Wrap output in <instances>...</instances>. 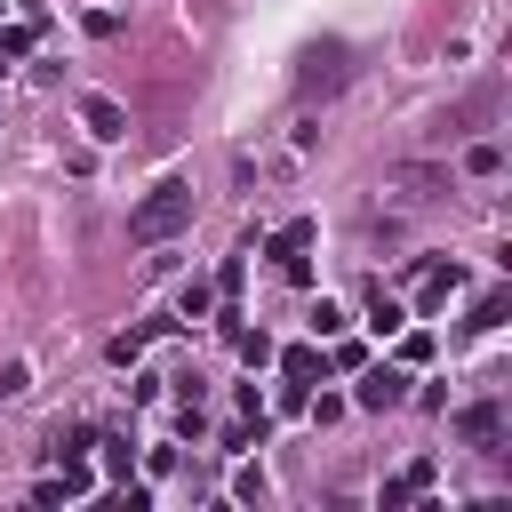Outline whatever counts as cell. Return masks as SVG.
I'll return each instance as SVG.
<instances>
[{"label": "cell", "mask_w": 512, "mask_h": 512, "mask_svg": "<svg viewBox=\"0 0 512 512\" xmlns=\"http://www.w3.org/2000/svg\"><path fill=\"white\" fill-rule=\"evenodd\" d=\"M312 336H344V304H312Z\"/></svg>", "instance_id": "16"}, {"label": "cell", "mask_w": 512, "mask_h": 512, "mask_svg": "<svg viewBox=\"0 0 512 512\" xmlns=\"http://www.w3.org/2000/svg\"><path fill=\"white\" fill-rule=\"evenodd\" d=\"M464 168H472V176H496V168H504V152H496V144H472V160H464Z\"/></svg>", "instance_id": "17"}, {"label": "cell", "mask_w": 512, "mask_h": 512, "mask_svg": "<svg viewBox=\"0 0 512 512\" xmlns=\"http://www.w3.org/2000/svg\"><path fill=\"white\" fill-rule=\"evenodd\" d=\"M88 448H96L88 424H56V432H48V456H56V464H64V456H88Z\"/></svg>", "instance_id": "9"}, {"label": "cell", "mask_w": 512, "mask_h": 512, "mask_svg": "<svg viewBox=\"0 0 512 512\" xmlns=\"http://www.w3.org/2000/svg\"><path fill=\"white\" fill-rule=\"evenodd\" d=\"M80 128H88L96 144H120V136H128V112H120L112 96H88V104H80Z\"/></svg>", "instance_id": "4"}, {"label": "cell", "mask_w": 512, "mask_h": 512, "mask_svg": "<svg viewBox=\"0 0 512 512\" xmlns=\"http://www.w3.org/2000/svg\"><path fill=\"white\" fill-rule=\"evenodd\" d=\"M424 488H432V464H408V472L384 488V512H392V504H408V496H424Z\"/></svg>", "instance_id": "11"}, {"label": "cell", "mask_w": 512, "mask_h": 512, "mask_svg": "<svg viewBox=\"0 0 512 512\" xmlns=\"http://www.w3.org/2000/svg\"><path fill=\"white\" fill-rule=\"evenodd\" d=\"M336 80H344V48L328 40V48H312V56H304V88H336Z\"/></svg>", "instance_id": "6"}, {"label": "cell", "mask_w": 512, "mask_h": 512, "mask_svg": "<svg viewBox=\"0 0 512 512\" xmlns=\"http://www.w3.org/2000/svg\"><path fill=\"white\" fill-rule=\"evenodd\" d=\"M24 56H32V32H24V24H0V72L24 64Z\"/></svg>", "instance_id": "13"}, {"label": "cell", "mask_w": 512, "mask_h": 512, "mask_svg": "<svg viewBox=\"0 0 512 512\" xmlns=\"http://www.w3.org/2000/svg\"><path fill=\"white\" fill-rule=\"evenodd\" d=\"M320 368H328V352H312V344H288V352H280V376H288V400H296L304 384H320Z\"/></svg>", "instance_id": "5"}, {"label": "cell", "mask_w": 512, "mask_h": 512, "mask_svg": "<svg viewBox=\"0 0 512 512\" xmlns=\"http://www.w3.org/2000/svg\"><path fill=\"white\" fill-rule=\"evenodd\" d=\"M456 432H464V440H480V448H496V432H504V408H464V416H456Z\"/></svg>", "instance_id": "8"}, {"label": "cell", "mask_w": 512, "mask_h": 512, "mask_svg": "<svg viewBox=\"0 0 512 512\" xmlns=\"http://www.w3.org/2000/svg\"><path fill=\"white\" fill-rule=\"evenodd\" d=\"M160 328H168V320H144V328H128V336H112V360L128 368V360H136V352H144V344H152Z\"/></svg>", "instance_id": "12"}, {"label": "cell", "mask_w": 512, "mask_h": 512, "mask_svg": "<svg viewBox=\"0 0 512 512\" xmlns=\"http://www.w3.org/2000/svg\"><path fill=\"white\" fill-rule=\"evenodd\" d=\"M400 320H408V312H400V296H384V288H368V328H376V336H392Z\"/></svg>", "instance_id": "10"}, {"label": "cell", "mask_w": 512, "mask_h": 512, "mask_svg": "<svg viewBox=\"0 0 512 512\" xmlns=\"http://www.w3.org/2000/svg\"><path fill=\"white\" fill-rule=\"evenodd\" d=\"M504 304H512V296H504V288H488V296L472 304V328H496V320H504Z\"/></svg>", "instance_id": "15"}, {"label": "cell", "mask_w": 512, "mask_h": 512, "mask_svg": "<svg viewBox=\"0 0 512 512\" xmlns=\"http://www.w3.org/2000/svg\"><path fill=\"white\" fill-rule=\"evenodd\" d=\"M24 384H32V368H24V360H8V368H0V400H16Z\"/></svg>", "instance_id": "19"}, {"label": "cell", "mask_w": 512, "mask_h": 512, "mask_svg": "<svg viewBox=\"0 0 512 512\" xmlns=\"http://www.w3.org/2000/svg\"><path fill=\"white\" fill-rule=\"evenodd\" d=\"M456 288H464V272H456V264H432V272H424V288H416V304L432 312V304H448Z\"/></svg>", "instance_id": "7"}, {"label": "cell", "mask_w": 512, "mask_h": 512, "mask_svg": "<svg viewBox=\"0 0 512 512\" xmlns=\"http://www.w3.org/2000/svg\"><path fill=\"white\" fill-rule=\"evenodd\" d=\"M312 232H320V224H312V216H296V224H280V232L264 240V256H272V264H280L288 280H312V264H304V248H312Z\"/></svg>", "instance_id": "2"}, {"label": "cell", "mask_w": 512, "mask_h": 512, "mask_svg": "<svg viewBox=\"0 0 512 512\" xmlns=\"http://www.w3.org/2000/svg\"><path fill=\"white\" fill-rule=\"evenodd\" d=\"M400 400H408V376H400V368H368V360H360V408H376V416H384V408H400Z\"/></svg>", "instance_id": "3"}, {"label": "cell", "mask_w": 512, "mask_h": 512, "mask_svg": "<svg viewBox=\"0 0 512 512\" xmlns=\"http://www.w3.org/2000/svg\"><path fill=\"white\" fill-rule=\"evenodd\" d=\"M232 344H240V360H248V368H264V360H272V336H264V328H240Z\"/></svg>", "instance_id": "14"}, {"label": "cell", "mask_w": 512, "mask_h": 512, "mask_svg": "<svg viewBox=\"0 0 512 512\" xmlns=\"http://www.w3.org/2000/svg\"><path fill=\"white\" fill-rule=\"evenodd\" d=\"M208 304H216V288H208V280H192V288H184V320H200Z\"/></svg>", "instance_id": "18"}, {"label": "cell", "mask_w": 512, "mask_h": 512, "mask_svg": "<svg viewBox=\"0 0 512 512\" xmlns=\"http://www.w3.org/2000/svg\"><path fill=\"white\" fill-rule=\"evenodd\" d=\"M184 224H192V184H184V176L152 184V192L128 208V240H144V248H152V240H176Z\"/></svg>", "instance_id": "1"}]
</instances>
